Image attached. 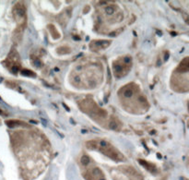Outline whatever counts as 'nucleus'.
<instances>
[{
	"label": "nucleus",
	"instance_id": "nucleus-1",
	"mask_svg": "<svg viewBox=\"0 0 189 180\" xmlns=\"http://www.w3.org/2000/svg\"><path fill=\"white\" fill-rule=\"evenodd\" d=\"M90 143H92V145H94V146L92 147L93 149L99 148V150H101L102 153H104L105 155L109 156L110 158H112V159H114V160L119 161V160H122V159H123V157L121 156V154H120L111 144L107 143L106 141H101V142H99V143H97V142H95V141H94V142H93V141H90Z\"/></svg>",
	"mask_w": 189,
	"mask_h": 180
},
{
	"label": "nucleus",
	"instance_id": "nucleus-2",
	"mask_svg": "<svg viewBox=\"0 0 189 180\" xmlns=\"http://www.w3.org/2000/svg\"><path fill=\"white\" fill-rule=\"evenodd\" d=\"M128 61H130L129 58H124V60L122 62L119 61V62L115 63V65H114V72H115V75L116 77L120 78V77H123V76H125L127 73V71H128V69L130 68V64H129Z\"/></svg>",
	"mask_w": 189,
	"mask_h": 180
},
{
	"label": "nucleus",
	"instance_id": "nucleus-3",
	"mask_svg": "<svg viewBox=\"0 0 189 180\" xmlns=\"http://www.w3.org/2000/svg\"><path fill=\"white\" fill-rule=\"evenodd\" d=\"M14 16L16 17L17 20L19 21L20 23L22 22L25 25V19H26V9L21 3L18 4L14 9Z\"/></svg>",
	"mask_w": 189,
	"mask_h": 180
},
{
	"label": "nucleus",
	"instance_id": "nucleus-4",
	"mask_svg": "<svg viewBox=\"0 0 189 180\" xmlns=\"http://www.w3.org/2000/svg\"><path fill=\"white\" fill-rule=\"evenodd\" d=\"M85 178L87 180H105L102 172L97 167H95L91 171L88 172L85 176Z\"/></svg>",
	"mask_w": 189,
	"mask_h": 180
},
{
	"label": "nucleus",
	"instance_id": "nucleus-5",
	"mask_svg": "<svg viewBox=\"0 0 189 180\" xmlns=\"http://www.w3.org/2000/svg\"><path fill=\"white\" fill-rule=\"evenodd\" d=\"M178 70H181L182 73H186L188 71V58L187 57H185L182 61V63L178 67Z\"/></svg>",
	"mask_w": 189,
	"mask_h": 180
},
{
	"label": "nucleus",
	"instance_id": "nucleus-6",
	"mask_svg": "<svg viewBox=\"0 0 189 180\" xmlns=\"http://www.w3.org/2000/svg\"><path fill=\"white\" fill-rule=\"evenodd\" d=\"M139 163L143 165L144 167H146L148 171H150V172H153V173H154V172L157 171V168H156L153 165H151V164H148V163L144 162V161H142V160H139Z\"/></svg>",
	"mask_w": 189,
	"mask_h": 180
},
{
	"label": "nucleus",
	"instance_id": "nucleus-7",
	"mask_svg": "<svg viewBox=\"0 0 189 180\" xmlns=\"http://www.w3.org/2000/svg\"><path fill=\"white\" fill-rule=\"evenodd\" d=\"M81 163H82V165H87L89 163V157H87V156H83L82 159H81Z\"/></svg>",
	"mask_w": 189,
	"mask_h": 180
}]
</instances>
